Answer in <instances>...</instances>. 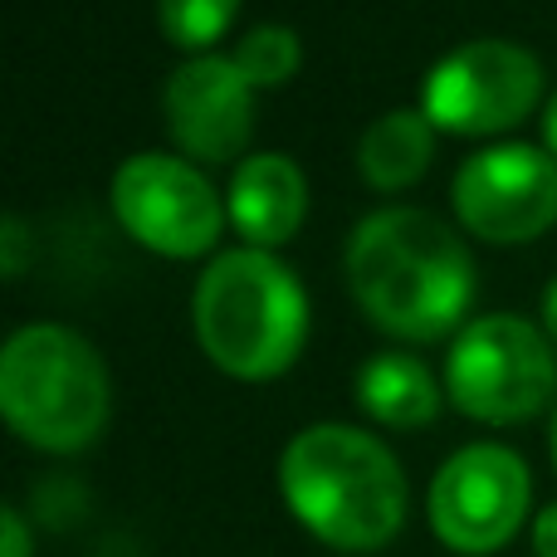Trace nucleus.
Masks as SVG:
<instances>
[{"label": "nucleus", "mask_w": 557, "mask_h": 557, "mask_svg": "<svg viewBox=\"0 0 557 557\" xmlns=\"http://www.w3.org/2000/svg\"><path fill=\"white\" fill-rule=\"evenodd\" d=\"M445 396L480 425H523L557 396L553 337L519 313H484L445 352Z\"/></svg>", "instance_id": "nucleus-5"}, {"label": "nucleus", "mask_w": 557, "mask_h": 557, "mask_svg": "<svg viewBox=\"0 0 557 557\" xmlns=\"http://www.w3.org/2000/svg\"><path fill=\"white\" fill-rule=\"evenodd\" d=\"M543 103V64L513 39H470L421 78V113L435 133L494 137Z\"/></svg>", "instance_id": "nucleus-6"}, {"label": "nucleus", "mask_w": 557, "mask_h": 557, "mask_svg": "<svg viewBox=\"0 0 557 557\" xmlns=\"http://www.w3.org/2000/svg\"><path fill=\"white\" fill-rule=\"evenodd\" d=\"M435 162V127L421 108H392L357 143V172L372 191H411Z\"/></svg>", "instance_id": "nucleus-12"}, {"label": "nucleus", "mask_w": 557, "mask_h": 557, "mask_svg": "<svg viewBox=\"0 0 557 557\" xmlns=\"http://www.w3.org/2000/svg\"><path fill=\"white\" fill-rule=\"evenodd\" d=\"M113 411L108 362L64 323H25L0 347V416L45 455H78Z\"/></svg>", "instance_id": "nucleus-4"}, {"label": "nucleus", "mask_w": 557, "mask_h": 557, "mask_svg": "<svg viewBox=\"0 0 557 557\" xmlns=\"http://www.w3.org/2000/svg\"><path fill=\"white\" fill-rule=\"evenodd\" d=\"M533 557H557V504L533 513Z\"/></svg>", "instance_id": "nucleus-18"}, {"label": "nucleus", "mask_w": 557, "mask_h": 557, "mask_svg": "<svg viewBox=\"0 0 557 557\" xmlns=\"http://www.w3.org/2000/svg\"><path fill=\"white\" fill-rule=\"evenodd\" d=\"M191 323L201 352L235 382H274L308 343V294L270 250H221L196 278Z\"/></svg>", "instance_id": "nucleus-3"}, {"label": "nucleus", "mask_w": 557, "mask_h": 557, "mask_svg": "<svg viewBox=\"0 0 557 557\" xmlns=\"http://www.w3.org/2000/svg\"><path fill=\"white\" fill-rule=\"evenodd\" d=\"M231 59L240 64V74L250 78L255 88H278L298 74V64H304V45H298V35L288 25H260L235 45Z\"/></svg>", "instance_id": "nucleus-15"}, {"label": "nucleus", "mask_w": 557, "mask_h": 557, "mask_svg": "<svg viewBox=\"0 0 557 557\" xmlns=\"http://www.w3.org/2000/svg\"><path fill=\"white\" fill-rule=\"evenodd\" d=\"M278 494L298 529L333 553H382L406 523V470L362 425H304L278 455Z\"/></svg>", "instance_id": "nucleus-2"}, {"label": "nucleus", "mask_w": 557, "mask_h": 557, "mask_svg": "<svg viewBox=\"0 0 557 557\" xmlns=\"http://www.w3.org/2000/svg\"><path fill=\"white\" fill-rule=\"evenodd\" d=\"M543 147L557 157V88L548 94V108H543Z\"/></svg>", "instance_id": "nucleus-20"}, {"label": "nucleus", "mask_w": 557, "mask_h": 557, "mask_svg": "<svg viewBox=\"0 0 557 557\" xmlns=\"http://www.w3.org/2000/svg\"><path fill=\"white\" fill-rule=\"evenodd\" d=\"M245 0H157V25H162L166 45L186 49V54H206L225 29L235 25Z\"/></svg>", "instance_id": "nucleus-14"}, {"label": "nucleus", "mask_w": 557, "mask_h": 557, "mask_svg": "<svg viewBox=\"0 0 557 557\" xmlns=\"http://www.w3.org/2000/svg\"><path fill=\"white\" fill-rule=\"evenodd\" d=\"M255 94L231 54H196L162 88L166 133L196 162H235L255 137Z\"/></svg>", "instance_id": "nucleus-10"}, {"label": "nucleus", "mask_w": 557, "mask_h": 557, "mask_svg": "<svg viewBox=\"0 0 557 557\" xmlns=\"http://www.w3.org/2000/svg\"><path fill=\"white\" fill-rule=\"evenodd\" d=\"M35 553V539H29V523L15 504L0 509V557H29Z\"/></svg>", "instance_id": "nucleus-17"}, {"label": "nucleus", "mask_w": 557, "mask_h": 557, "mask_svg": "<svg viewBox=\"0 0 557 557\" xmlns=\"http://www.w3.org/2000/svg\"><path fill=\"white\" fill-rule=\"evenodd\" d=\"M533 509V474L519 450L474 441L455 450L431 480V533L460 557H490L509 548Z\"/></svg>", "instance_id": "nucleus-7"}, {"label": "nucleus", "mask_w": 557, "mask_h": 557, "mask_svg": "<svg viewBox=\"0 0 557 557\" xmlns=\"http://www.w3.org/2000/svg\"><path fill=\"white\" fill-rule=\"evenodd\" d=\"M548 455H553V470H557V411H553V421H548Z\"/></svg>", "instance_id": "nucleus-21"}, {"label": "nucleus", "mask_w": 557, "mask_h": 557, "mask_svg": "<svg viewBox=\"0 0 557 557\" xmlns=\"http://www.w3.org/2000/svg\"><path fill=\"white\" fill-rule=\"evenodd\" d=\"M455 221L490 245H529L557 221V157L533 143H494L460 162L450 182Z\"/></svg>", "instance_id": "nucleus-9"}, {"label": "nucleus", "mask_w": 557, "mask_h": 557, "mask_svg": "<svg viewBox=\"0 0 557 557\" xmlns=\"http://www.w3.org/2000/svg\"><path fill=\"white\" fill-rule=\"evenodd\" d=\"M113 215L143 250L166 260H196L211 255L221 240L225 211L221 191L196 172V162L172 152H137L113 172L108 186Z\"/></svg>", "instance_id": "nucleus-8"}, {"label": "nucleus", "mask_w": 557, "mask_h": 557, "mask_svg": "<svg viewBox=\"0 0 557 557\" xmlns=\"http://www.w3.org/2000/svg\"><path fill=\"white\" fill-rule=\"evenodd\" d=\"M231 225L250 250H278L298 235L308 215V176L284 152H250L235 162L231 191H225Z\"/></svg>", "instance_id": "nucleus-11"}, {"label": "nucleus", "mask_w": 557, "mask_h": 557, "mask_svg": "<svg viewBox=\"0 0 557 557\" xmlns=\"http://www.w3.org/2000/svg\"><path fill=\"white\" fill-rule=\"evenodd\" d=\"M543 333H548L553 347H557V278L543 288Z\"/></svg>", "instance_id": "nucleus-19"}, {"label": "nucleus", "mask_w": 557, "mask_h": 557, "mask_svg": "<svg viewBox=\"0 0 557 557\" xmlns=\"http://www.w3.org/2000/svg\"><path fill=\"white\" fill-rule=\"evenodd\" d=\"M343 270L367 323L401 343L460 333L480 284L460 231L421 206H382L367 215L347 240Z\"/></svg>", "instance_id": "nucleus-1"}, {"label": "nucleus", "mask_w": 557, "mask_h": 557, "mask_svg": "<svg viewBox=\"0 0 557 557\" xmlns=\"http://www.w3.org/2000/svg\"><path fill=\"white\" fill-rule=\"evenodd\" d=\"M25 264H29V225L20 215H5L0 221V270H5V278H20Z\"/></svg>", "instance_id": "nucleus-16"}, {"label": "nucleus", "mask_w": 557, "mask_h": 557, "mask_svg": "<svg viewBox=\"0 0 557 557\" xmlns=\"http://www.w3.org/2000/svg\"><path fill=\"white\" fill-rule=\"evenodd\" d=\"M357 406L376 425L392 431H421L441 416V382L411 352H376L357 372Z\"/></svg>", "instance_id": "nucleus-13"}]
</instances>
